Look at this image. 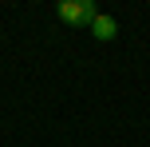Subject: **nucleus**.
<instances>
[{"instance_id": "f257e3e1", "label": "nucleus", "mask_w": 150, "mask_h": 147, "mask_svg": "<svg viewBox=\"0 0 150 147\" xmlns=\"http://www.w3.org/2000/svg\"><path fill=\"white\" fill-rule=\"evenodd\" d=\"M55 16H59L67 28H91V20L99 16L95 0H59L55 4Z\"/></svg>"}, {"instance_id": "f03ea898", "label": "nucleus", "mask_w": 150, "mask_h": 147, "mask_svg": "<svg viewBox=\"0 0 150 147\" xmlns=\"http://www.w3.org/2000/svg\"><path fill=\"white\" fill-rule=\"evenodd\" d=\"M91 36H95V40H103V44H107V40H115V36H119V20H115V16H107V12H99L95 16V20H91Z\"/></svg>"}]
</instances>
